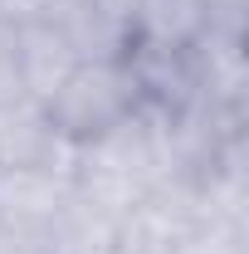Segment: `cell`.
<instances>
[{
    "label": "cell",
    "mask_w": 249,
    "mask_h": 254,
    "mask_svg": "<svg viewBox=\"0 0 249 254\" xmlns=\"http://www.w3.org/2000/svg\"><path fill=\"white\" fill-rule=\"evenodd\" d=\"M215 34L210 0H127V54L181 59Z\"/></svg>",
    "instance_id": "obj_2"
},
{
    "label": "cell",
    "mask_w": 249,
    "mask_h": 254,
    "mask_svg": "<svg viewBox=\"0 0 249 254\" xmlns=\"http://www.w3.org/2000/svg\"><path fill=\"white\" fill-rule=\"evenodd\" d=\"M20 5H30V0H0V10H5V15H15Z\"/></svg>",
    "instance_id": "obj_4"
},
{
    "label": "cell",
    "mask_w": 249,
    "mask_h": 254,
    "mask_svg": "<svg viewBox=\"0 0 249 254\" xmlns=\"http://www.w3.org/2000/svg\"><path fill=\"white\" fill-rule=\"evenodd\" d=\"M44 123L54 127L68 152L118 132L123 123L147 113V83L127 49L118 54H83L59 73V83L39 98Z\"/></svg>",
    "instance_id": "obj_1"
},
{
    "label": "cell",
    "mask_w": 249,
    "mask_h": 254,
    "mask_svg": "<svg viewBox=\"0 0 249 254\" xmlns=\"http://www.w3.org/2000/svg\"><path fill=\"white\" fill-rule=\"evenodd\" d=\"M68 147L44 123L39 98H20L0 108V171H25V166H68Z\"/></svg>",
    "instance_id": "obj_3"
}]
</instances>
